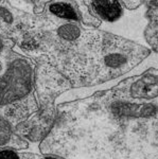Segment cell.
<instances>
[{
    "mask_svg": "<svg viewBox=\"0 0 158 159\" xmlns=\"http://www.w3.org/2000/svg\"><path fill=\"white\" fill-rule=\"evenodd\" d=\"M93 10L96 14L105 21V24H114L120 19L123 13V9L118 1H93Z\"/></svg>",
    "mask_w": 158,
    "mask_h": 159,
    "instance_id": "6da1fadb",
    "label": "cell"
},
{
    "mask_svg": "<svg viewBox=\"0 0 158 159\" xmlns=\"http://www.w3.org/2000/svg\"><path fill=\"white\" fill-rule=\"evenodd\" d=\"M51 13H53L54 15L63 18L67 19H76V13L73 10V7L69 6L67 3H64V2H57V3H53L50 7Z\"/></svg>",
    "mask_w": 158,
    "mask_h": 159,
    "instance_id": "7a4b0ae2",
    "label": "cell"
},
{
    "mask_svg": "<svg viewBox=\"0 0 158 159\" xmlns=\"http://www.w3.org/2000/svg\"><path fill=\"white\" fill-rule=\"evenodd\" d=\"M45 159H56V158H52V157H48V158H45Z\"/></svg>",
    "mask_w": 158,
    "mask_h": 159,
    "instance_id": "277c9868",
    "label": "cell"
},
{
    "mask_svg": "<svg viewBox=\"0 0 158 159\" xmlns=\"http://www.w3.org/2000/svg\"><path fill=\"white\" fill-rule=\"evenodd\" d=\"M0 159H18V156L13 151L4 150L0 151Z\"/></svg>",
    "mask_w": 158,
    "mask_h": 159,
    "instance_id": "3957f363",
    "label": "cell"
}]
</instances>
